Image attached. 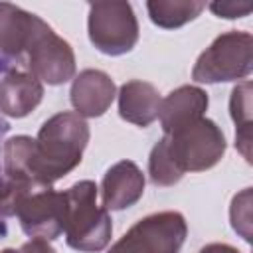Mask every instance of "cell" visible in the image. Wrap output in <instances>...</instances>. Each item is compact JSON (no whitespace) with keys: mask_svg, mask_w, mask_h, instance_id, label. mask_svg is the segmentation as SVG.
Masks as SVG:
<instances>
[{"mask_svg":"<svg viewBox=\"0 0 253 253\" xmlns=\"http://www.w3.org/2000/svg\"><path fill=\"white\" fill-rule=\"evenodd\" d=\"M144 194V174L132 160L113 164L101 182L105 210H125L134 206Z\"/></svg>","mask_w":253,"mask_h":253,"instance_id":"10","label":"cell"},{"mask_svg":"<svg viewBox=\"0 0 253 253\" xmlns=\"http://www.w3.org/2000/svg\"><path fill=\"white\" fill-rule=\"evenodd\" d=\"M162 97L158 89L140 79H132L121 85L119 89V115L126 123L136 126H148L158 119Z\"/></svg>","mask_w":253,"mask_h":253,"instance_id":"13","label":"cell"},{"mask_svg":"<svg viewBox=\"0 0 253 253\" xmlns=\"http://www.w3.org/2000/svg\"><path fill=\"white\" fill-rule=\"evenodd\" d=\"M89 142V125L77 113H57L47 119L36 138V170L43 188L79 166Z\"/></svg>","mask_w":253,"mask_h":253,"instance_id":"1","label":"cell"},{"mask_svg":"<svg viewBox=\"0 0 253 253\" xmlns=\"http://www.w3.org/2000/svg\"><path fill=\"white\" fill-rule=\"evenodd\" d=\"M36 14L22 10L16 4L0 2V53L18 57L26 51L36 24Z\"/></svg>","mask_w":253,"mask_h":253,"instance_id":"15","label":"cell"},{"mask_svg":"<svg viewBox=\"0 0 253 253\" xmlns=\"http://www.w3.org/2000/svg\"><path fill=\"white\" fill-rule=\"evenodd\" d=\"M4 174L8 180L20 184L28 192H42L43 188L36 170V138L18 134L4 144Z\"/></svg>","mask_w":253,"mask_h":253,"instance_id":"14","label":"cell"},{"mask_svg":"<svg viewBox=\"0 0 253 253\" xmlns=\"http://www.w3.org/2000/svg\"><path fill=\"white\" fill-rule=\"evenodd\" d=\"M210 10L219 18H243L253 10L251 2H211Z\"/></svg>","mask_w":253,"mask_h":253,"instance_id":"21","label":"cell"},{"mask_svg":"<svg viewBox=\"0 0 253 253\" xmlns=\"http://www.w3.org/2000/svg\"><path fill=\"white\" fill-rule=\"evenodd\" d=\"M208 103V93L196 85H182L174 89L166 99H162L158 111L164 134H174L202 119Z\"/></svg>","mask_w":253,"mask_h":253,"instance_id":"11","label":"cell"},{"mask_svg":"<svg viewBox=\"0 0 253 253\" xmlns=\"http://www.w3.org/2000/svg\"><path fill=\"white\" fill-rule=\"evenodd\" d=\"M229 111H231V119L237 126L235 130V140H237V148L241 150V154L251 160L249 156V144H251V83L243 81L241 85H237L231 91V99H229Z\"/></svg>","mask_w":253,"mask_h":253,"instance_id":"17","label":"cell"},{"mask_svg":"<svg viewBox=\"0 0 253 253\" xmlns=\"http://www.w3.org/2000/svg\"><path fill=\"white\" fill-rule=\"evenodd\" d=\"M99 188L91 180L75 182L65 190L67 213H65V241L71 249L81 253L103 251L113 233L109 210L97 204Z\"/></svg>","mask_w":253,"mask_h":253,"instance_id":"2","label":"cell"},{"mask_svg":"<svg viewBox=\"0 0 253 253\" xmlns=\"http://www.w3.org/2000/svg\"><path fill=\"white\" fill-rule=\"evenodd\" d=\"M148 174H150V182L154 186H174L176 182L182 180V172L176 166L170 150H168V140L166 136L160 138L148 156Z\"/></svg>","mask_w":253,"mask_h":253,"instance_id":"18","label":"cell"},{"mask_svg":"<svg viewBox=\"0 0 253 253\" xmlns=\"http://www.w3.org/2000/svg\"><path fill=\"white\" fill-rule=\"evenodd\" d=\"M231 225L237 233L243 235L245 241L251 239V188H245L231 202Z\"/></svg>","mask_w":253,"mask_h":253,"instance_id":"19","label":"cell"},{"mask_svg":"<svg viewBox=\"0 0 253 253\" xmlns=\"http://www.w3.org/2000/svg\"><path fill=\"white\" fill-rule=\"evenodd\" d=\"M91 43L107 55L128 53L138 42V22L128 2H93L87 20Z\"/></svg>","mask_w":253,"mask_h":253,"instance_id":"6","label":"cell"},{"mask_svg":"<svg viewBox=\"0 0 253 253\" xmlns=\"http://www.w3.org/2000/svg\"><path fill=\"white\" fill-rule=\"evenodd\" d=\"M0 253H22L20 249H4V251H0Z\"/></svg>","mask_w":253,"mask_h":253,"instance_id":"23","label":"cell"},{"mask_svg":"<svg viewBox=\"0 0 253 253\" xmlns=\"http://www.w3.org/2000/svg\"><path fill=\"white\" fill-rule=\"evenodd\" d=\"M200 253H241V251L227 243H208L206 247L200 249Z\"/></svg>","mask_w":253,"mask_h":253,"instance_id":"22","label":"cell"},{"mask_svg":"<svg viewBox=\"0 0 253 253\" xmlns=\"http://www.w3.org/2000/svg\"><path fill=\"white\" fill-rule=\"evenodd\" d=\"M32 194L26 188H22L20 184L4 178L0 180V217H10L14 213H18V208L22 204V200Z\"/></svg>","mask_w":253,"mask_h":253,"instance_id":"20","label":"cell"},{"mask_svg":"<svg viewBox=\"0 0 253 253\" xmlns=\"http://www.w3.org/2000/svg\"><path fill=\"white\" fill-rule=\"evenodd\" d=\"M117 95L115 81L101 69H83L71 83L69 99L79 117L95 119L107 113Z\"/></svg>","mask_w":253,"mask_h":253,"instance_id":"9","label":"cell"},{"mask_svg":"<svg viewBox=\"0 0 253 253\" xmlns=\"http://www.w3.org/2000/svg\"><path fill=\"white\" fill-rule=\"evenodd\" d=\"M65 213H67L65 192H55L51 188L28 194L18 208V219L22 231L30 237H38L45 241L57 239L63 233Z\"/></svg>","mask_w":253,"mask_h":253,"instance_id":"8","label":"cell"},{"mask_svg":"<svg viewBox=\"0 0 253 253\" xmlns=\"http://www.w3.org/2000/svg\"><path fill=\"white\" fill-rule=\"evenodd\" d=\"M43 97V85L32 73L12 69L0 81V111L6 117H28Z\"/></svg>","mask_w":253,"mask_h":253,"instance_id":"12","label":"cell"},{"mask_svg":"<svg viewBox=\"0 0 253 253\" xmlns=\"http://www.w3.org/2000/svg\"><path fill=\"white\" fill-rule=\"evenodd\" d=\"M206 8V2L196 0H150L146 2V10L150 20L164 30L180 28L194 18L200 16V12Z\"/></svg>","mask_w":253,"mask_h":253,"instance_id":"16","label":"cell"},{"mask_svg":"<svg viewBox=\"0 0 253 253\" xmlns=\"http://www.w3.org/2000/svg\"><path fill=\"white\" fill-rule=\"evenodd\" d=\"M253 67V36L249 32H225L200 53L192 79L198 83H223L245 79Z\"/></svg>","mask_w":253,"mask_h":253,"instance_id":"3","label":"cell"},{"mask_svg":"<svg viewBox=\"0 0 253 253\" xmlns=\"http://www.w3.org/2000/svg\"><path fill=\"white\" fill-rule=\"evenodd\" d=\"M26 53L30 73L47 85H61L75 77V55L71 45L40 16L36 18Z\"/></svg>","mask_w":253,"mask_h":253,"instance_id":"7","label":"cell"},{"mask_svg":"<svg viewBox=\"0 0 253 253\" xmlns=\"http://www.w3.org/2000/svg\"><path fill=\"white\" fill-rule=\"evenodd\" d=\"M164 136L168 140V150L182 174L213 168L223 158L227 148L221 128L206 117L174 134Z\"/></svg>","mask_w":253,"mask_h":253,"instance_id":"4","label":"cell"},{"mask_svg":"<svg viewBox=\"0 0 253 253\" xmlns=\"http://www.w3.org/2000/svg\"><path fill=\"white\" fill-rule=\"evenodd\" d=\"M188 235L180 211H156L138 219L109 253H180Z\"/></svg>","mask_w":253,"mask_h":253,"instance_id":"5","label":"cell"}]
</instances>
